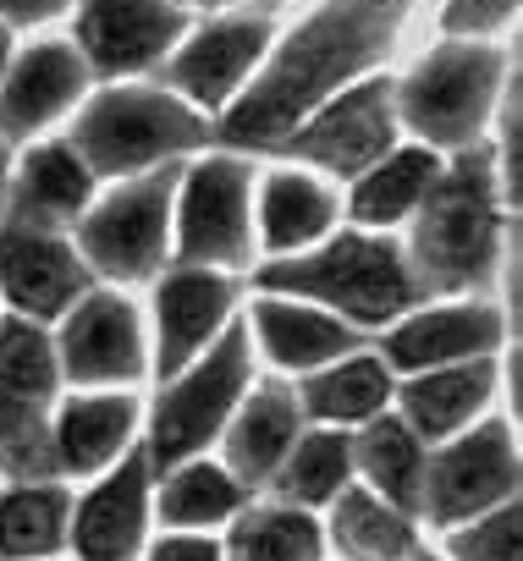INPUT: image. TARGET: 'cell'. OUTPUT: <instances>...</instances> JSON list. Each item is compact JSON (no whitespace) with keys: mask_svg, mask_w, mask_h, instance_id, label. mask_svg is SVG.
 I'll return each instance as SVG.
<instances>
[{"mask_svg":"<svg viewBox=\"0 0 523 561\" xmlns=\"http://www.w3.org/2000/svg\"><path fill=\"white\" fill-rule=\"evenodd\" d=\"M402 7L408 0H337V7H326L282 50L276 72L237 105L226 133L242 138V144H265V138L287 133L326 89H337L348 72H359L386 45V34H391Z\"/></svg>","mask_w":523,"mask_h":561,"instance_id":"6da1fadb","label":"cell"},{"mask_svg":"<svg viewBox=\"0 0 523 561\" xmlns=\"http://www.w3.org/2000/svg\"><path fill=\"white\" fill-rule=\"evenodd\" d=\"M265 287H287L320 304H337L353 320H391L408 298L413 280L397 259V248L369 242V237H337L331 248L309 253V259H287L276 270H265Z\"/></svg>","mask_w":523,"mask_h":561,"instance_id":"7a4b0ae2","label":"cell"},{"mask_svg":"<svg viewBox=\"0 0 523 561\" xmlns=\"http://www.w3.org/2000/svg\"><path fill=\"white\" fill-rule=\"evenodd\" d=\"M204 138L198 116L166 94L149 89H116L100 105H89V116L78 122V160L100 165V171H133L149 165L160 154L193 149Z\"/></svg>","mask_w":523,"mask_h":561,"instance_id":"3957f363","label":"cell"},{"mask_svg":"<svg viewBox=\"0 0 523 561\" xmlns=\"http://www.w3.org/2000/svg\"><path fill=\"white\" fill-rule=\"evenodd\" d=\"M419 259L424 275L441 287L457 280H479L496 259V204L479 160H463L430 198L424 226H419Z\"/></svg>","mask_w":523,"mask_h":561,"instance_id":"277c9868","label":"cell"},{"mask_svg":"<svg viewBox=\"0 0 523 561\" xmlns=\"http://www.w3.org/2000/svg\"><path fill=\"white\" fill-rule=\"evenodd\" d=\"M490 89H496V56L490 50H474V45L435 50L402 89L408 122L435 144H463L479 127Z\"/></svg>","mask_w":523,"mask_h":561,"instance_id":"5b68a950","label":"cell"},{"mask_svg":"<svg viewBox=\"0 0 523 561\" xmlns=\"http://www.w3.org/2000/svg\"><path fill=\"white\" fill-rule=\"evenodd\" d=\"M242 375H248V347H242V331H231L160 408L155 419V457L160 462H177L187 457L193 446H204L215 435V424L226 419V408L237 402L242 391Z\"/></svg>","mask_w":523,"mask_h":561,"instance_id":"8992f818","label":"cell"},{"mask_svg":"<svg viewBox=\"0 0 523 561\" xmlns=\"http://www.w3.org/2000/svg\"><path fill=\"white\" fill-rule=\"evenodd\" d=\"M166 198H171V176L138 182L127 193H116L105 209H94L83 220V248L105 275H149L160 259V237H166Z\"/></svg>","mask_w":523,"mask_h":561,"instance_id":"52a82bcc","label":"cell"},{"mask_svg":"<svg viewBox=\"0 0 523 561\" xmlns=\"http://www.w3.org/2000/svg\"><path fill=\"white\" fill-rule=\"evenodd\" d=\"M248 242V176L231 160H209L187 176L182 253L198 264H237Z\"/></svg>","mask_w":523,"mask_h":561,"instance_id":"ba28073f","label":"cell"},{"mask_svg":"<svg viewBox=\"0 0 523 561\" xmlns=\"http://www.w3.org/2000/svg\"><path fill=\"white\" fill-rule=\"evenodd\" d=\"M386 144H391V94H386V83L348 89L342 100H331L293 138L298 154H309L331 171H364L375 154H386Z\"/></svg>","mask_w":523,"mask_h":561,"instance_id":"9c48e42d","label":"cell"},{"mask_svg":"<svg viewBox=\"0 0 523 561\" xmlns=\"http://www.w3.org/2000/svg\"><path fill=\"white\" fill-rule=\"evenodd\" d=\"M0 287H7L12 304L29 309L34 320H50L83 293V264L56 237L18 226V231L0 237Z\"/></svg>","mask_w":523,"mask_h":561,"instance_id":"30bf717a","label":"cell"},{"mask_svg":"<svg viewBox=\"0 0 523 561\" xmlns=\"http://www.w3.org/2000/svg\"><path fill=\"white\" fill-rule=\"evenodd\" d=\"M177 34V12L166 0H89L83 45L100 67H144Z\"/></svg>","mask_w":523,"mask_h":561,"instance_id":"8fae6325","label":"cell"},{"mask_svg":"<svg viewBox=\"0 0 523 561\" xmlns=\"http://www.w3.org/2000/svg\"><path fill=\"white\" fill-rule=\"evenodd\" d=\"M512 490V446L507 430H479L463 446H452L435 468V517H468Z\"/></svg>","mask_w":523,"mask_h":561,"instance_id":"7c38bea8","label":"cell"},{"mask_svg":"<svg viewBox=\"0 0 523 561\" xmlns=\"http://www.w3.org/2000/svg\"><path fill=\"white\" fill-rule=\"evenodd\" d=\"M67 369L78 380H127L138 375V325L116 298H89L67 325Z\"/></svg>","mask_w":523,"mask_h":561,"instance_id":"4fadbf2b","label":"cell"},{"mask_svg":"<svg viewBox=\"0 0 523 561\" xmlns=\"http://www.w3.org/2000/svg\"><path fill=\"white\" fill-rule=\"evenodd\" d=\"M226 314V280L204 275V270H182L160 287V369L177 375L198 342H209V331Z\"/></svg>","mask_w":523,"mask_h":561,"instance_id":"5bb4252c","label":"cell"},{"mask_svg":"<svg viewBox=\"0 0 523 561\" xmlns=\"http://www.w3.org/2000/svg\"><path fill=\"white\" fill-rule=\"evenodd\" d=\"M83 83V67L72 50L61 45H39L18 61V72L7 78V94H0V127L7 133H29L39 122H50Z\"/></svg>","mask_w":523,"mask_h":561,"instance_id":"9a60e30c","label":"cell"},{"mask_svg":"<svg viewBox=\"0 0 523 561\" xmlns=\"http://www.w3.org/2000/svg\"><path fill=\"white\" fill-rule=\"evenodd\" d=\"M259 50H265V28H259V23H220V28L198 34V39L182 50L177 83H182L193 100L220 105V100L248 78V67L259 61Z\"/></svg>","mask_w":523,"mask_h":561,"instance_id":"2e32d148","label":"cell"},{"mask_svg":"<svg viewBox=\"0 0 523 561\" xmlns=\"http://www.w3.org/2000/svg\"><path fill=\"white\" fill-rule=\"evenodd\" d=\"M496 314L490 309H435V314H419L408 320L397 336H391V358L408 364V369H424V364H457V358H474L496 342Z\"/></svg>","mask_w":523,"mask_h":561,"instance_id":"e0dca14e","label":"cell"},{"mask_svg":"<svg viewBox=\"0 0 523 561\" xmlns=\"http://www.w3.org/2000/svg\"><path fill=\"white\" fill-rule=\"evenodd\" d=\"M138 528H144V462L133 457L83 506L78 550H83V561H127V550L138 545Z\"/></svg>","mask_w":523,"mask_h":561,"instance_id":"ac0fdd59","label":"cell"},{"mask_svg":"<svg viewBox=\"0 0 523 561\" xmlns=\"http://www.w3.org/2000/svg\"><path fill=\"white\" fill-rule=\"evenodd\" d=\"M50 397V347L34 325L0 331V430H29L34 408Z\"/></svg>","mask_w":523,"mask_h":561,"instance_id":"d6986e66","label":"cell"},{"mask_svg":"<svg viewBox=\"0 0 523 561\" xmlns=\"http://www.w3.org/2000/svg\"><path fill=\"white\" fill-rule=\"evenodd\" d=\"M259 336L265 347L282 358V364H326L331 353H342L353 336L320 314V309H304V304H259Z\"/></svg>","mask_w":523,"mask_h":561,"instance_id":"ffe728a7","label":"cell"},{"mask_svg":"<svg viewBox=\"0 0 523 561\" xmlns=\"http://www.w3.org/2000/svg\"><path fill=\"white\" fill-rule=\"evenodd\" d=\"M490 391V364H463V369H441L408 386V413L419 424V435H446L457 430Z\"/></svg>","mask_w":523,"mask_h":561,"instance_id":"44dd1931","label":"cell"},{"mask_svg":"<svg viewBox=\"0 0 523 561\" xmlns=\"http://www.w3.org/2000/svg\"><path fill=\"white\" fill-rule=\"evenodd\" d=\"M83 198H89V165L67 144H50V149H39L29 160V171H23V215H29V226L67 220Z\"/></svg>","mask_w":523,"mask_h":561,"instance_id":"7402d4cb","label":"cell"},{"mask_svg":"<svg viewBox=\"0 0 523 561\" xmlns=\"http://www.w3.org/2000/svg\"><path fill=\"white\" fill-rule=\"evenodd\" d=\"M287 440H293V402H287L282 391H259V397L242 408L237 430H231V462H237L248 479H259V473H271V468L282 462Z\"/></svg>","mask_w":523,"mask_h":561,"instance_id":"603a6c76","label":"cell"},{"mask_svg":"<svg viewBox=\"0 0 523 561\" xmlns=\"http://www.w3.org/2000/svg\"><path fill=\"white\" fill-rule=\"evenodd\" d=\"M331 226V198L309 176H276L265 193V237L271 248H304Z\"/></svg>","mask_w":523,"mask_h":561,"instance_id":"cb8c5ba5","label":"cell"},{"mask_svg":"<svg viewBox=\"0 0 523 561\" xmlns=\"http://www.w3.org/2000/svg\"><path fill=\"white\" fill-rule=\"evenodd\" d=\"M430 176H435V160H430V154H419V149L391 154L386 165H375V171L359 182V198H353L359 220H397V215H408V209L424 198Z\"/></svg>","mask_w":523,"mask_h":561,"instance_id":"d4e9b609","label":"cell"},{"mask_svg":"<svg viewBox=\"0 0 523 561\" xmlns=\"http://www.w3.org/2000/svg\"><path fill=\"white\" fill-rule=\"evenodd\" d=\"M127 424H133V408L122 397H100V402H72L61 413V457L72 468H94L105 462L122 440H127Z\"/></svg>","mask_w":523,"mask_h":561,"instance_id":"484cf974","label":"cell"},{"mask_svg":"<svg viewBox=\"0 0 523 561\" xmlns=\"http://www.w3.org/2000/svg\"><path fill=\"white\" fill-rule=\"evenodd\" d=\"M386 402V369L375 358H359V364H342L320 380H309V408L320 419H364Z\"/></svg>","mask_w":523,"mask_h":561,"instance_id":"4316f807","label":"cell"},{"mask_svg":"<svg viewBox=\"0 0 523 561\" xmlns=\"http://www.w3.org/2000/svg\"><path fill=\"white\" fill-rule=\"evenodd\" d=\"M56 534H61V501L50 490H29L0 506V550L7 556H39L56 545Z\"/></svg>","mask_w":523,"mask_h":561,"instance_id":"83f0119b","label":"cell"},{"mask_svg":"<svg viewBox=\"0 0 523 561\" xmlns=\"http://www.w3.org/2000/svg\"><path fill=\"white\" fill-rule=\"evenodd\" d=\"M237 550H242V561H315L320 539H315V523L309 517H298V512H265V517L242 523Z\"/></svg>","mask_w":523,"mask_h":561,"instance_id":"f1b7e54d","label":"cell"},{"mask_svg":"<svg viewBox=\"0 0 523 561\" xmlns=\"http://www.w3.org/2000/svg\"><path fill=\"white\" fill-rule=\"evenodd\" d=\"M364 462H369V473H375V484L391 495V501H413L419 495V446H413V435L402 430V424H375L369 435H364Z\"/></svg>","mask_w":523,"mask_h":561,"instance_id":"f546056e","label":"cell"},{"mask_svg":"<svg viewBox=\"0 0 523 561\" xmlns=\"http://www.w3.org/2000/svg\"><path fill=\"white\" fill-rule=\"evenodd\" d=\"M337 528H342V545H348L353 556H364V561H391V556L408 545L402 517L386 512V506H375L369 495H348Z\"/></svg>","mask_w":523,"mask_h":561,"instance_id":"4dcf8cb0","label":"cell"},{"mask_svg":"<svg viewBox=\"0 0 523 561\" xmlns=\"http://www.w3.org/2000/svg\"><path fill=\"white\" fill-rule=\"evenodd\" d=\"M237 506V490L226 473L215 468H187L171 490H166V517L171 523H215Z\"/></svg>","mask_w":523,"mask_h":561,"instance_id":"1f68e13d","label":"cell"},{"mask_svg":"<svg viewBox=\"0 0 523 561\" xmlns=\"http://www.w3.org/2000/svg\"><path fill=\"white\" fill-rule=\"evenodd\" d=\"M342 473H348V446L331 440V435H320V440H309V446L293 457L287 484H293L304 501H326V495L342 484Z\"/></svg>","mask_w":523,"mask_h":561,"instance_id":"d6a6232c","label":"cell"},{"mask_svg":"<svg viewBox=\"0 0 523 561\" xmlns=\"http://www.w3.org/2000/svg\"><path fill=\"white\" fill-rule=\"evenodd\" d=\"M463 561H518V512H496L479 534H468Z\"/></svg>","mask_w":523,"mask_h":561,"instance_id":"836d02e7","label":"cell"},{"mask_svg":"<svg viewBox=\"0 0 523 561\" xmlns=\"http://www.w3.org/2000/svg\"><path fill=\"white\" fill-rule=\"evenodd\" d=\"M518 0H452V12H446V28H496L512 18Z\"/></svg>","mask_w":523,"mask_h":561,"instance_id":"e575fe53","label":"cell"},{"mask_svg":"<svg viewBox=\"0 0 523 561\" xmlns=\"http://www.w3.org/2000/svg\"><path fill=\"white\" fill-rule=\"evenodd\" d=\"M155 561H220L215 545H198V539H166L155 550Z\"/></svg>","mask_w":523,"mask_h":561,"instance_id":"d590c367","label":"cell"},{"mask_svg":"<svg viewBox=\"0 0 523 561\" xmlns=\"http://www.w3.org/2000/svg\"><path fill=\"white\" fill-rule=\"evenodd\" d=\"M61 7H67V0H0V12L18 18V23H39V18H50Z\"/></svg>","mask_w":523,"mask_h":561,"instance_id":"8d00e7d4","label":"cell"},{"mask_svg":"<svg viewBox=\"0 0 523 561\" xmlns=\"http://www.w3.org/2000/svg\"><path fill=\"white\" fill-rule=\"evenodd\" d=\"M0 67H7V34H0Z\"/></svg>","mask_w":523,"mask_h":561,"instance_id":"74e56055","label":"cell"},{"mask_svg":"<svg viewBox=\"0 0 523 561\" xmlns=\"http://www.w3.org/2000/svg\"><path fill=\"white\" fill-rule=\"evenodd\" d=\"M0 182H7V160H0Z\"/></svg>","mask_w":523,"mask_h":561,"instance_id":"f35d334b","label":"cell"},{"mask_svg":"<svg viewBox=\"0 0 523 561\" xmlns=\"http://www.w3.org/2000/svg\"><path fill=\"white\" fill-rule=\"evenodd\" d=\"M204 7H215V0H204Z\"/></svg>","mask_w":523,"mask_h":561,"instance_id":"ab89813d","label":"cell"}]
</instances>
